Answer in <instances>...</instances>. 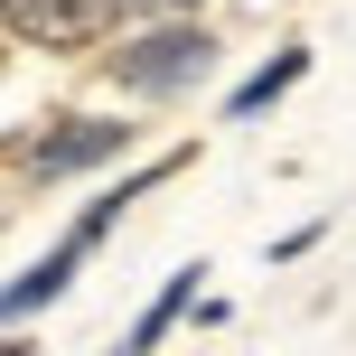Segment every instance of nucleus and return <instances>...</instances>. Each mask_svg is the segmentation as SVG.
<instances>
[{
	"instance_id": "f257e3e1",
	"label": "nucleus",
	"mask_w": 356,
	"mask_h": 356,
	"mask_svg": "<svg viewBox=\"0 0 356 356\" xmlns=\"http://www.w3.org/2000/svg\"><path fill=\"white\" fill-rule=\"evenodd\" d=\"M207 56H216L207 29H150V38H131L113 56V75H122V94H178V85L207 75Z\"/></svg>"
},
{
	"instance_id": "f03ea898",
	"label": "nucleus",
	"mask_w": 356,
	"mask_h": 356,
	"mask_svg": "<svg viewBox=\"0 0 356 356\" xmlns=\"http://www.w3.org/2000/svg\"><path fill=\"white\" fill-rule=\"evenodd\" d=\"M131 0H10V38L19 47H94Z\"/></svg>"
},
{
	"instance_id": "7ed1b4c3",
	"label": "nucleus",
	"mask_w": 356,
	"mask_h": 356,
	"mask_svg": "<svg viewBox=\"0 0 356 356\" xmlns=\"http://www.w3.org/2000/svg\"><path fill=\"white\" fill-rule=\"evenodd\" d=\"M131 141V122H94V113H75V122H56V131H38L29 141V178H75V169H94V160H113V150Z\"/></svg>"
},
{
	"instance_id": "20e7f679",
	"label": "nucleus",
	"mask_w": 356,
	"mask_h": 356,
	"mask_svg": "<svg viewBox=\"0 0 356 356\" xmlns=\"http://www.w3.org/2000/svg\"><path fill=\"white\" fill-rule=\"evenodd\" d=\"M300 75H309V47H282L263 75H244V85H234V104H225V113H234V122H253V113H263V104H282Z\"/></svg>"
},
{
	"instance_id": "39448f33",
	"label": "nucleus",
	"mask_w": 356,
	"mask_h": 356,
	"mask_svg": "<svg viewBox=\"0 0 356 356\" xmlns=\"http://www.w3.org/2000/svg\"><path fill=\"white\" fill-rule=\"evenodd\" d=\"M75 263H85V253H66V244H56L47 263H29V272H19V282H10V300H0V309H10V319H29L38 300H56V291L75 282Z\"/></svg>"
},
{
	"instance_id": "423d86ee",
	"label": "nucleus",
	"mask_w": 356,
	"mask_h": 356,
	"mask_svg": "<svg viewBox=\"0 0 356 356\" xmlns=\"http://www.w3.org/2000/svg\"><path fill=\"white\" fill-rule=\"evenodd\" d=\"M188 300H197V272H178V282L160 291V300L141 309V328H131V347H122V356H150V347L169 338V319H178V309H188Z\"/></svg>"
}]
</instances>
